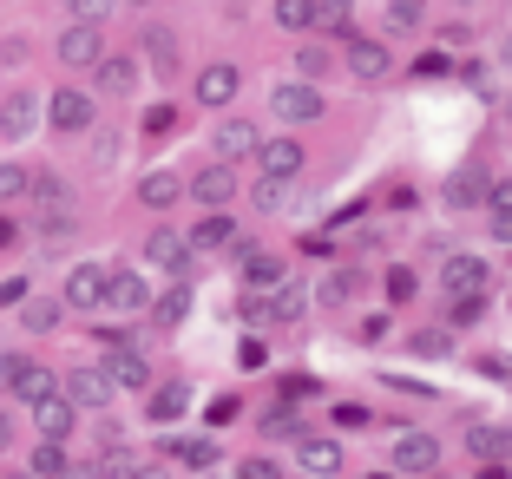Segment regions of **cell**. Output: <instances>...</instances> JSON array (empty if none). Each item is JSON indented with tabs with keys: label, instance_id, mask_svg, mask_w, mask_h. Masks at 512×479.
<instances>
[{
	"label": "cell",
	"instance_id": "cell-1",
	"mask_svg": "<svg viewBox=\"0 0 512 479\" xmlns=\"http://www.w3.org/2000/svg\"><path fill=\"white\" fill-rule=\"evenodd\" d=\"M145 263H151V270L184 276V270H191V237H184V230H151V237H145Z\"/></svg>",
	"mask_w": 512,
	"mask_h": 479
},
{
	"label": "cell",
	"instance_id": "cell-2",
	"mask_svg": "<svg viewBox=\"0 0 512 479\" xmlns=\"http://www.w3.org/2000/svg\"><path fill=\"white\" fill-rule=\"evenodd\" d=\"M388 466H394V473H434V466H440V440L434 434H401L394 453H388Z\"/></svg>",
	"mask_w": 512,
	"mask_h": 479
},
{
	"label": "cell",
	"instance_id": "cell-3",
	"mask_svg": "<svg viewBox=\"0 0 512 479\" xmlns=\"http://www.w3.org/2000/svg\"><path fill=\"white\" fill-rule=\"evenodd\" d=\"M256 165H263V178H296L302 171V138H289V132L263 138V145H256Z\"/></svg>",
	"mask_w": 512,
	"mask_h": 479
},
{
	"label": "cell",
	"instance_id": "cell-4",
	"mask_svg": "<svg viewBox=\"0 0 512 479\" xmlns=\"http://www.w3.org/2000/svg\"><path fill=\"white\" fill-rule=\"evenodd\" d=\"M106 289H112L106 263H79L73 283H66V302H73V309H106Z\"/></svg>",
	"mask_w": 512,
	"mask_h": 479
},
{
	"label": "cell",
	"instance_id": "cell-5",
	"mask_svg": "<svg viewBox=\"0 0 512 479\" xmlns=\"http://www.w3.org/2000/svg\"><path fill=\"white\" fill-rule=\"evenodd\" d=\"M276 119H289V125H309V119H322V92L309 86V79H289V86H276Z\"/></svg>",
	"mask_w": 512,
	"mask_h": 479
},
{
	"label": "cell",
	"instance_id": "cell-6",
	"mask_svg": "<svg viewBox=\"0 0 512 479\" xmlns=\"http://www.w3.org/2000/svg\"><path fill=\"white\" fill-rule=\"evenodd\" d=\"M60 60L66 66H99V60H106V40H99V27H92V20H79V27L60 33Z\"/></svg>",
	"mask_w": 512,
	"mask_h": 479
},
{
	"label": "cell",
	"instance_id": "cell-7",
	"mask_svg": "<svg viewBox=\"0 0 512 479\" xmlns=\"http://www.w3.org/2000/svg\"><path fill=\"white\" fill-rule=\"evenodd\" d=\"M106 309H119V315H145V309H151V289H145V276H138V270H112Z\"/></svg>",
	"mask_w": 512,
	"mask_h": 479
},
{
	"label": "cell",
	"instance_id": "cell-8",
	"mask_svg": "<svg viewBox=\"0 0 512 479\" xmlns=\"http://www.w3.org/2000/svg\"><path fill=\"white\" fill-rule=\"evenodd\" d=\"M112 388H119V381H112V368H73V375H66V394H73L79 407H106Z\"/></svg>",
	"mask_w": 512,
	"mask_h": 479
},
{
	"label": "cell",
	"instance_id": "cell-9",
	"mask_svg": "<svg viewBox=\"0 0 512 479\" xmlns=\"http://www.w3.org/2000/svg\"><path fill=\"white\" fill-rule=\"evenodd\" d=\"M440 283H447V296H480L493 276H486L480 256H447V270H440Z\"/></svg>",
	"mask_w": 512,
	"mask_h": 479
},
{
	"label": "cell",
	"instance_id": "cell-10",
	"mask_svg": "<svg viewBox=\"0 0 512 479\" xmlns=\"http://www.w3.org/2000/svg\"><path fill=\"white\" fill-rule=\"evenodd\" d=\"M33 132H40V99L14 92V99L0 105V138H33Z\"/></svg>",
	"mask_w": 512,
	"mask_h": 479
},
{
	"label": "cell",
	"instance_id": "cell-11",
	"mask_svg": "<svg viewBox=\"0 0 512 479\" xmlns=\"http://www.w3.org/2000/svg\"><path fill=\"white\" fill-rule=\"evenodd\" d=\"M191 197H197V204H211V210H224L230 197H237V171H230V165H211V171H197Z\"/></svg>",
	"mask_w": 512,
	"mask_h": 479
},
{
	"label": "cell",
	"instance_id": "cell-12",
	"mask_svg": "<svg viewBox=\"0 0 512 479\" xmlns=\"http://www.w3.org/2000/svg\"><path fill=\"white\" fill-rule=\"evenodd\" d=\"M73 394H46V401H33V414H40V434L46 440H66L73 434Z\"/></svg>",
	"mask_w": 512,
	"mask_h": 479
},
{
	"label": "cell",
	"instance_id": "cell-13",
	"mask_svg": "<svg viewBox=\"0 0 512 479\" xmlns=\"http://www.w3.org/2000/svg\"><path fill=\"white\" fill-rule=\"evenodd\" d=\"M46 112H53V125H60V132H86V125H92V99H86V92H73V86L53 92V105H46Z\"/></svg>",
	"mask_w": 512,
	"mask_h": 479
},
{
	"label": "cell",
	"instance_id": "cell-14",
	"mask_svg": "<svg viewBox=\"0 0 512 479\" xmlns=\"http://www.w3.org/2000/svg\"><path fill=\"white\" fill-rule=\"evenodd\" d=\"M237 66H204V73H197V105H230L237 99Z\"/></svg>",
	"mask_w": 512,
	"mask_h": 479
},
{
	"label": "cell",
	"instance_id": "cell-15",
	"mask_svg": "<svg viewBox=\"0 0 512 479\" xmlns=\"http://www.w3.org/2000/svg\"><path fill=\"white\" fill-rule=\"evenodd\" d=\"M348 73L355 79H388V46L381 40H348Z\"/></svg>",
	"mask_w": 512,
	"mask_h": 479
},
{
	"label": "cell",
	"instance_id": "cell-16",
	"mask_svg": "<svg viewBox=\"0 0 512 479\" xmlns=\"http://www.w3.org/2000/svg\"><path fill=\"white\" fill-rule=\"evenodd\" d=\"M256 145H263V138H256L243 119H224V125H217V158H224V165H230V158H250Z\"/></svg>",
	"mask_w": 512,
	"mask_h": 479
},
{
	"label": "cell",
	"instance_id": "cell-17",
	"mask_svg": "<svg viewBox=\"0 0 512 479\" xmlns=\"http://www.w3.org/2000/svg\"><path fill=\"white\" fill-rule=\"evenodd\" d=\"M467 447L480 453L486 466H499V460H506V453H512V434H506V427H493V420H480V427H473V434H467Z\"/></svg>",
	"mask_w": 512,
	"mask_h": 479
},
{
	"label": "cell",
	"instance_id": "cell-18",
	"mask_svg": "<svg viewBox=\"0 0 512 479\" xmlns=\"http://www.w3.org/2000/svg\"><path fill=\"white\" fill-rule=\"evenodd\" d=\"M106 368H112V381H119V388H145V381H151L145 355H138L132 342H125V348H112V361H106Z\"/></svg>",
	"mask_w": 512,
	"mask_h": 479
},
{
	"label": "cell",
	"instance_id": "cell-19",
	"mask_svg": "<svg viewBox=\"0 0 512 479\" xmlns=\"http://www.w3.org/2000/svg\"><path fill=\"white\" fill-rule=\"evenodd\" d=\"M184 315H191V289H165V296H151V322H158V329H178Z\"/></svg>",
	"mask_w": 512,
	"mask_h": 479
},
{
	"label": "cell",
	"instance_id": "cell-20",
	"mask_svg": "<svg viewBox=\"0 0 512 479\" xmlns=\"http://www.w3.org/2000/svg\"><path fill=\"white\" fill-rule=\"evenodd\" d=\"M296 460H302V473H342V447L335 440H302Z\"/></svg>",
	"mask_w": 512,
	"mask_h": 479
},
{
	"label": "cell",
	"instance_id": "cell-21",
	"mask_svg": "<svg viewBox=\"0 0 512 479\" xmlns=\"http://www.w3.org/2000/svg\"><path fill=\"white\" fill-rule=\"evenodd\" d=\"M486 191H493V184H486V171H473V165H467V171H453V184H447V204H453V210H467V204H480Z\"/></svg>",
	"mask_w": 512,
	"mask_h": 479
},
{
	"label": "cell",
	"instance_id": "cell-22",
	"mask_svg": "<svg viewBox=\"0 0 512 479\" xmlns=\"http://www.w3.org/2000/svg\"><path fill=\"white\" fill-rule=\"evenodd\" d=\"M145 53H151V66H158V79L178 73V40H171L165 27H145Z\"/></svg>",
	"mask_w": 512,
	"mask_h": 479
},
{
	"label": "cell",
	"instance_id": "cell-23",
	"mask_svg": "<svg viewBox=\"0 0 512 479\" xmlns=\"http://www.w3.org/2000/svg\"><path fill=\"white\" fill-rule=\"evenodd\" d=\"M316 27H322V33H342V40H355V0H322V7H316Z\"/></svg>",
	"mask_w": 512,
	"mask_h": 479
},
{
	"label": "cell",
	"instance_id": "cell-24",
	"mask_svg": "<svg viewBox=\"0 0 512 479\" xmlns=\"http://www.w3.org/2000/svg\"><path fill=\"white\" fill-rule=\"evenodd\" d=\"M138 197H145L151 210H165V204H178V197H184V184L171 178V171H145V184H138Z\"/></svg>",
	"mask_w": 512,
	"mask_h": 479
},
{
	"label": "cell",
	"instance_id": "cell-25",
	"mask_svg": "<svg viewBox=\"0 0 512 479\" xmlns=\"http://www.w3.org/2000/svg\"><path fill=\"white\" fill-rule=\"evenodd\" d=\"M60 388H66L60 375H46L40 361H27V375H20V388H14V394H20V401L33 407V401H46V394H60Z\"/></svg>",
	"mask_w": 512,
	"mask_h": 479
},
{
	"label": "cell",
	"instance_id": "cell-26",
	"mask_svg": "<svg viewBox=\"0 0 512 479\" xmlns=\"http://www.w3.org/2000/svg\"><path fill=\"white\" fill-rule=\"evenodd\" d=\"M184 401H191V388H184V381H165V388L145 401V414H151V420H178V414H184Z\"/></svg>",
	"mask_w": 512,
	"mask_h": 479
},
{
	"label": "cell",
	"instance_id": "cell-27",
	"mask_svg": "<svg viewBox=\"0 0 512 479\" xmlns=\"http://www.w3.org/2000/svg\"><path fill=\"white\" fill-rule=\"evenodd\" d=\"M243 283H250V289H276V283H283V263L263 256V250H250V256H243Z\"/></svg>",
	"mask_w": 512,
	"mask_h": 479
},
{
	"label": "cell",
	"instance_id": "cell-28",
	"mask_svg": "<svg viewBox=\"0 0 512 479\" xmlns=\"http://www.w3.org/2000/svg\"><path fill=\"white\" fill-rule=\"evenodd\" d=\"M316 7H322V0H276V27H289V33L316 27Z\"/></svg>",
	"mask_w": 512,
	"mask_h": 479
},
{
	"label": "cell",
	"instance_id": "cell-29",
	"mask_svg": "<svg viewBox=\"0 0 512 479\" xmlns=\"http://www.w3.org/2000/svg\"><path fill=\"white\" fill-rule=\"evenodd\" d=\"M302 309H309V296H302L296 283H276V296H270V315H276V322H302Z\"/></svg>",
	"mask_w": 512,
	"mask_h": 479
},
{
	"label": "cell",
	"instance_id": "cell-30",
	"mask_svg": "<svg viewBox=\"0 0 512 479\" xmlns=\"http://www.w3.org/2000/svg\"><path fill=\"white\" fill-rule=\"evenodd\" d=\"M230 237H237V230H230V217H204V224L191 230V250H224Z\"/></svg>",
	"mask_w": 512,
	"mask_h": 479
},
{
	"label": "cell",
	"instance_id": "cell-31",
	"mask_svg": "<svg viewBox=\"0 0 512 479\" xmlns=\"http://www.w3.org/2000/svg\"><path fill=\"white\" fill-rule=\"evenodd\" d=\"M171 453H178V466H217V440H171Z\"/></svg>",
	"mask_w": 512,
	"mask_h": 479
},
{
	"label": "cell",
	"instance_id": "cell-32",
	"mask_svg": "<svg viewBox=\"0 0 512 479\" xmlns=\"http://www.w3.org/2000/svg\"><path fill=\"white\" fill-rule=\"evenodd\" d=\"M20 322H27L33 335H46V329H53V322H60V302H46V296L33 302V296H27V302H20Z\"/></svg>",
	"mask_w": 512,
	"mask_h": 479
},
{
	"label": "cell",
	"instance_id": "cell-33",
	"mask_svg": "<svg viewBox=\"0 0 512 479\" xmlns=\"http://www.w3.org/2000/svg\"><path fill=\"white\" fill-rule=\"evenodd\" d=\"M283 184H289V178H263V184H250V204H256V210H283V204H289Z\"/></svg>",
	"mask_w": 512,
	"mask_h": 479
},
{
	"label": "cell",
	"instance_id": "cell-34",
	"mask_svg": "<svg viewBox=\"0 0 512 479\" xmlns=\"http://www.w3.org/2000/svg\"><path fill=\"white\" fill-rule=\"evenodd\" d=\"M132 79H138L132 60H99V86H106V92H125Z\"/></svg>",
	"mask_w": 512,
	"mask_h": 479
},
{
	"label": "cell",
	"instance_id": "cell-35",
	"mask_svg": "<svg viewBox=\"0 0 512 479\" xmlns=\"http://www.w3.org/2000/svg\"><path fill=\"white\" fill-rule=\"evenodd\" d=\"M27 466H33V473H66V447H60V440H46V447L27 453Z\"/></svg>",
	"mask_w": 512,
	"mask_h": 479
},
{
	"label": "cell",
	"instance_id": "cell-36",
	"mask_svg": "<svg viewBox=\"0 0 512 479\" xmlns=\"http://www.w3.org/2000/svg\"><path fill=\"white\" fill-rule=\"evenodd\" d=\"M33 204L60 210V204H66V184H60V178H33Z\"/></svg>",
	"mask_w": 512,
	"mask_h": 479
},
{
	"label": "cell",
	"instance_id": "cell-37",
	"mask_svg": "<svg viewBox=\"0 0 512 479\" xmlns=\"http://www.w3.org/2000/svg\"><path fill=\"white\" fill-rule=\"evenodd\" d=\"M421 7L427 0H388V20L394 27H421Z\"/></svg>",
	"mask_w": 512,
	"mask_h": 479
},
{
	"label": "cell",
	"instance_id": "cell-38",
	"mask_svg": "<svg viewBox=\"0 0 512 479\" xmlns=\"http://www.w3.org/2000/svg\"><path fill=\"white\" fill-rule=\"evenodd\" d=\"M73 7V20H92V27H106V14H112V0H66Z\"/></svg>",
	"mask_w": 512,
	"mask_h": 479
},
{
	"label": "cell",
	"instance_id": "cell-39",
	"mask_svg": "<svg viewBox=\"0 0 512 479\" xmlns=\"http://www.w3.org/2000/svg\"><path fill=\"white\" fill-rule=\"evenodd\" d=\"M355 296V270H335L329 283H322V302H348Z\"/></svg>",
	"mask_w": 512,
	"mask_h": 479
},
{
	"label": "cell",
	"instance_id": "cell-40",
	"mask_svg": "<svg viewBox=\"0 0 512 479\" xmlns=\"http://www.w3.org/2000/svg\"><path fill=\"white\" fill-rule=\"evenodd\" d=\"M20 375H27V355H0V394H14Z\"/></svg>",
	"mask_w": 512,
	"mask_h": 479
},
{
	"label": "cell",
	"instance_id": "cell-41",
	"mask_svg": "<svg viewBox=\"0 0 512 479\" xmlns=\"http://www.w3.org/2000/svg\"><path fill=\"white\" fill-rule=\"evenodd\" d=\"M20 191H33V178L20 165H0V197H20Z\"/></svg>",
	"mask_w": 512,
	"mask_h": 479
},
{
	"label": "cell",
	"instance_id": "cell-42",
	"mask_svg": "<svg viewBox=\"0 0 512 479\" xmlns=\"http://www.w3.org/2000/svg\"><path fill=\"white\" fill-rule=\"evenodd\" d=\"M171 125H178V112H171V105H151V112H145V132L151 138H165Z\"/></svg>",
	"mask_w": 512,
	"mask_h": 479
},
{
	"label": "cell",
	"instance_id": "cell-43",
	"mask_svg": "<svg viewBox=\"0 0 512 479\" xmlns=\"http://www.w3.org/2000/svg\"><path fill=\"white\" fill-rule=\"evenodd\" d=\"M27 276H7V283H0V309H20V302H27Z\"/></svg>",
	"mask_w": 512,
	"mask_h": 479
},
{
	"label": "cell",
	"instance_id": "cell-44",
	"mask_svg": "<svg viewBox=\"0 0 512 479\" xmlns=\"http://www.w3.org/2000/svg\"><path fill=\"white\" fill-rule=\"evenodd\" d=\"M414 355H447V329H421L414 335Z\"/></svg>",
	"mask_w": 512,
	"mask_h": 479
},
{
	"label": "cell",
	"instance_id": "cell-45",
	"mask_svg": "<svg viewBox=\"0 0 512 479\" xmlns=\"http://www.w3.org/2000/svg\"><path fill=\"white\" fill-rule=\"evenodd\" d=\"M414 296V270H388V302H407Z\"/></svg>",
	"mask_w": 512,
	"mask_h": 479
},
{
	"label": "cell",
	"instance_id": "cell-46",
	"mask_svg": "<svg viewBox=\"0 0 512 479\" xmlns=\"http://www.w3.org/2000/svg\"><path fill=\"white\" fill-rule=\"evenodd\" d=\"M309 394H316V381H309V375H283V401H309Z\"/></svg>",
	"mask_w": 512,
	"mask_h": 479
},
{
	"label": "cell",
	"instance_id": "cell-47",
	"mask_svg": "<svg viewBox=\"0 0 512 479\" xmlns=\"http://www.w3.org/2000/svg\"><path fill=\"white\" fill-rule=\"evenodd\" d=\"M486 204H493V224H499V217H512V184H493V191H486Z\"/></svg>",
	"mask_w": 512,
	"mask_h": 479
},
{
	"label": "cell",
	"instance_id": "cell-48",
	"mask_svg": "<svg viewBox=\"0 0 512 479\" xmlns=\"http://www.w3.org/2000/svg\"><path fill=\"white\" fill-rule=\"evenodd\" d=\"M322 66H329V53L322 46H302V79H322Z\"/></svg>",
	"mask_w": 512,
	"mask_h": 479
},
{
	"label": "cell",
	"instance_id": "cell-49",
	"mask_svg": "<svg viewBox=\"0 0 512 479\" xmlns=\"http://www.w3.org/2000/svg\"><path fill=\"white\" fill-rule=\"evenodd\" d=\"M243 322H276V315H270V296H243Z\"/></svg>",
	"mask_w": 512,
	"mask_h": 479
},
{
	"label": "cell",
	"instance_id": "cell-50",
	"mask_svg": "<svg viewBox=\"0 0 512 479\" xmlns=\"http://www.w3.org/2000/svg\"><path fill=\"white\" fill-rule=\"evenodd\" d=\"M237 361H243V368H263V361H270V348H263V342H243Z\"/></svg>",
	"mask_w": 512,
	"mask_h": 479
},
{
	"label": "cell",
	"instance_id": "cell-51",
	"mask_svg": "<svg viewBox=\"0 0 512 479\" xmlns=\"http://www.w3.org/2000/svg\"><path fill=\"white\" fill-rule=\"evenodd\" d=\"M99 473H138V460H132V453H106V460H99Z\"/></svg>",
	"mask_w": 512,
	"mask_h": 479
},
{
	"label": "cell",
	"instance_id": "cell-52",
	"mask_svg": "<svg viewBox=\"0 0 512 479\" xmlns=\"http://www.w3.org/2000/svg\"><path fill=\"white\" fill-rule=\"evenodd\" d=\"M414 73H427V79H440V73H447V60H440V53H421V60H414Z\"/></svg>",
	"mask_w": 512,
	"mask_h": 479
},
{
	"label": "cell",
	"instance_id": "cell-53",
	"mask_svg": "<svg viewBox=\"0 0 512 479\" xmlns=\"http://www.w3.org/2000/svg\"><path fill=\"white\" fill-rule=\"evenodd\" d=\"M243 479H276V460H243Z\"/></svg>",
	"mask_w": 512,
	"mask_h": 479
},
{
	"label": "cell",
	"instance_id": "cell-54",
	"mask_svg": "<svg viewBox=\"0 0 512 479\" xmlns=\"http://www.w3.org/2000/svg\"><path fill=\"white\" fill-rule=\"evenodd\" d=\"M14 243H20V230L7 224V217H0V250H14Z\"/></svg>",
	"mask_w": 512,
	"mask_h": 479
},
{
	"label": "cell",
	"instance_id": "cell-55",
	"mask_svg": "<svg viewBox=\"0 0 512 479\" xmlns=\"http://www.w3.org/2000/svg\"><path fill=\"white\" fill-rule=\"evenodd\" d=\"M7 447H14V420L0 414V453H7Z\"/></svg>",
	"mask_w": 512,
	"mask_h": 479
},
{
	"label": "cell",
	"instance_id": "cell-56",
	"mask_svg": "<svg viewBox=\"0 0 512 479\" xmlns=\"http://www.w3.org/2000/svg\"><path fill=\"white\" fill-rule=\"evenodd\" d=\"M493 237H506V243H512V217H499V224H493Z\"/></svg>",
	"mask_w": 512,
	"mask_h": 479
},
{
	"label": "cell",
	"instance_id": "cell-57",
	"mask_svg": "<svg viewBox=\"0 0 512 479\" xmlns=\"http://www.w3.org/2000/svg\"><path fill=\"white\" fill-rule=\"evenodd\" d=\"M506 60H512V40H506Z\"/></svg>",
	"mask_w": 512,
	"mask_h": 479
},
{
	"label": "cell",
	"instance_id": "cell-58",
	"mask_svg": "<svg viewBox=\"0 0 512 479\" xmlns=\"http://www.w3.org/2000/svg\"><path fill=\"white\" fill-rule=\"evenodd\" d=\"M132 7H145V0H132Z\"/></svg>",
	"mask_w": 512,
	"mask_h": 479
},
{
	"label": "cell",
	"instance_id": "cell-59",
	"mask_svg": "<svg viewBox=\"0 0 512 479\" xmlns=\"http://www.w3.org/2000/svg\"><path fill=\"white\" fill-rule=\"evenodd\" d=\"M506 119H512V105H506Z\"/></svg>",
	"mask_w": 512,
	"mask_h": 479
}]
</instances>
